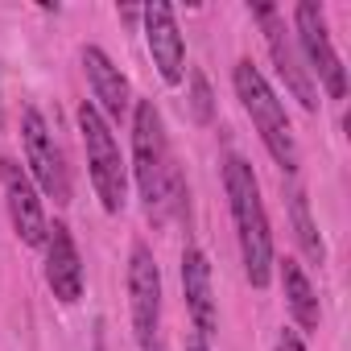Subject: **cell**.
Here are the masks:
<instances>
[{"label":"cell","instance_id":"5","mask_svg":"<svg viewBox=\"0 0 351 351\" xmlns=\"http://www.w3.org/2000/svg\"><path fill=\"white\" fill-rule=\"evenodd\" d=\"M128 310H132V335L141 351H165L161 343V273L145 244H132L128 256Z\"/></svg>","mask_w":351,"mask_h":351},{"label":"cell","instance_id":"17","mask_svg":"<svg viewBox=\"0 0 351 351\" xmlns=\"http://www.w3.org/2000/svg\"><path fill=\"white\" fill-rule=\"evenodd\" d=\"M273 351H306V347H302L298 330H281V335H277V347H273Z\"/></svg>","mask_w":351,"mask_h":351},{"label":"cell","instance_id":"15","mask_svg":"<svg viewBox=\"0 0 351 351\" xmlns=\"http://www.w3.org/2000/svg\"><path fill=\"white\" fill-rule=\"evenodd\" d=\"M289 219H293V236H298L302 252H306L314 265H322V261H326V244H322L318 223H314V215H310L306 191H289Z\"/></svg>","mask_w":351,"mask_h":351},{"label":"cell","instance_id":"1","mask_svg":"<svg viewBox=\"0 0 351 351\" xmlns=\"http://www.w3.org/2000/svg\"><path fill=\"white\" fill-rule=\"evenodd\" d=\"M132 173H136V191L145 199V215L153 223H165L169 207H182L186 182L169 157L165 124L153 99L132 104Z\"/></svg>","mask_w":351,"mask_h":351},{"label":"cell","instance_id":"14","mask_svg":"<svg viewBox=\"0 0 351 351\" xmlns=\"http://www.w3.org/2000/svg\"><path fill=\"white\" fill-rule=\"evenodd\" d=\"M281 289H285V306H289L293 322H298L302 330H314L318 318H322V310H318V293H314L310 277L302 273V265H298L293 256L281 261Z\"/></svg>","mask_w":351,"mask_h":351},{"label":"cell","instance_id":"12","mask_svg":"<svg viewBox=\"0 0 351 351\" xmlns=\"http://www.w3.org/2000/svg\"><path fill=\"white\" fill-rule=\"evenodd\" d=\"M46 285L54 289L62 306H75L83 298V261L66 223L46 228Z\"/></svg>","mask_w":351,"mask_h":351},{"label":"cell","instance_id":"11","mask_svg":"<svg viewBox=\"0 0 351 351\" xmlns=\"http://www.w3.org/2000/svg\"><path fill=\"white\" fill-rule=\"evenodd\" d=\"M83 71H87V83H91V108L104 120H124L128 108H132V91H128L124 71L108 58V50L87 46L83 50Z\"/></svg>","mask_w":351,"mask_h":351},{"label":"cell","instance_id":"7","mask_svg":"<svg viewBox=\"0 0 351 351\" xmlns=\"http://www.w3.org/2000/svg\"><path fill=\"white\" fill-rule=\"evenodd\" d=\"M21 141H25V161H29V178L58 203H71V178H66V165H62V149L46 124V116L38 108L21 112Z\"/></svg>","mask_w":351,"mask_h":351},{"label":"cell","instance_id":"8","mask_svg":"<svg viewBox=\"0 0 351 351\" xmlns=\"http://www.w3.org/2000/svg\"><path fill=\"white\" fill-rule=\"evenodd\" d=\"M252 17H256L261 29H265L273 66H277V75L285 79V91H289L306 112H314V108H318V87H314V79H310V71H306V62H302V54H298V46H293V38H289V29H285V17H281L273 5H256Z\"/></svg>","mask_w":351,"mask_h":351},{"label":"cell","instance_id":"13","mask_svg":"<svg viewBox=\"0 0 351 351\" xmlns=\"http://www.w3.org/2000/svg\"><path fill=\"white\" fill-rule=\"evenodd\" d=\"M182 293H186V310L195 318V330L207 343L219 326V310H215V289H211V261L203 248L182 252Z\"/></svg>","mask_w":351,"mask_h":351},{"label":"cell","instance_id":"4","mask_svg":"<svg viewBox=\"0 0 351 351\" xmlns=\"http://www.w3.org/2000/svg\"><path fill=\"white\" fill-rule=\"evenodd\" d=\"M79 132H83V145H87L91 186H95L104 211L108 215H120L124 211V199H128V165L120 157V145L112 136V124L91 108V99L79 108Z\"/></svg>","mask_w":351,"mask_h":351},{"label":"cell","instance_id":"9","mask_svg":"<svg viewBox=\"0 0 351 351\" xmlns=\"http://www.w3.org/2000/svg\"><path fill=\"white\" fill-rule=\"evenodd\" d=\"M0 186H5V203H9V219L21 236V244L29 248H42L46 244V211H42V199H38V186L29 178V169L13 157H0Z\"/></svg>","mask_w":351,"mask_h":351},{"label":"cell","instance_id":"18","mask_svg":"<svg viewBox=\"0 0 351 351\" xmlns=\"http://www.w3.org/2000/svg\"><path fill=\"white\" fill-rule=\"evenodd\" d=\"M186 351H211V347H207L203 339H195V343H186Z\"/></svg>","mask_w":351,"mask_h":351},{"label":"cell","instance_id":"6","mask_svg":"<svg viewBox=\"0 0 351 351\" xmlns=\"http://www.w3.org/2000/svg\"><path fill=\"white\" fill-rule=\"evenodd\" d=\"M293 29H298V54L310 71V79L318 75L322 91L330 99H343L347 95V71L330 46V29L322 21V5H314V0H302V5L293 9Z\"/></svg>","mask_w":351,"mask_h":351},{"label":"cell","instance_id":"10","mask_svg":"<svg viewBox=\"0 0 351 351\" xmlns=\"http://www.w3.org/2000/svg\"><path fill=\"white\" fill-rule=\"evenodd\" d=\"M141 21H145V42H149V54H153V66L157 75L173 87L182 83L186 75V42L178 34V17H173L169 5H145L141 9Z\"/></svg>","mask_w":351,"mask_h":351},{"label":"cell","instance_id":"19","mask_svg":"<svg viewBox=\"0 0 351 351\" xmlns=\"http://www.w3.org/2000/svg\"><path fill=\"white\" fill-rule=\"evenodd\" d=\"M0 128H5V99H0Z\"/></svg>","mask_w":351,"mask_h":351},{"label":"cell","instance_id":"16","mask_svg":"<svg viewBox=\"0 0 351 351\" xmlns=\"http://www.w3.org/2000/svg\"><path fill=\"white\" fill-rule=\"evenodd\" d=\"M191 116H195L199 124H211V120H215V95H211L203 71H191Z\"/></svg>","mask_w":351,"mask_h":351},{"label":"cell","instance_id":"3","mask_svg":"<svg viewBox=\"0 0 351 351\" xmlns=\"http://www.w3.org/2000/svg\"><path fill=\"white\" fill-rule=\"evenodd\" d=\"M232 83H236V95L244 104V112L252 116L269 157L285 169V173H298L302 165V153H298V136H293V124L285 116V104L277 99V91L269 87V79L252 66V58H240L236 71H232Z\"/></svg>","mask_w":351,"mask_h":351},{"label":"cell","instance_id":"2","mask_svg":"<svg viewBox=\"0 0 351 351\" xmlns=\"http://www.w3.org/2000/svg\"><path fill=\"white\" fill-rule=\"evenodd\" d=\"M223 191H228V203H232L244 273H248L252 289H265L269 277H273V232H269V215H265V199H261L256 173L236 153L223 161Z\"/></svg>","mask_w":351,"mask_h":351}]
</instances>
